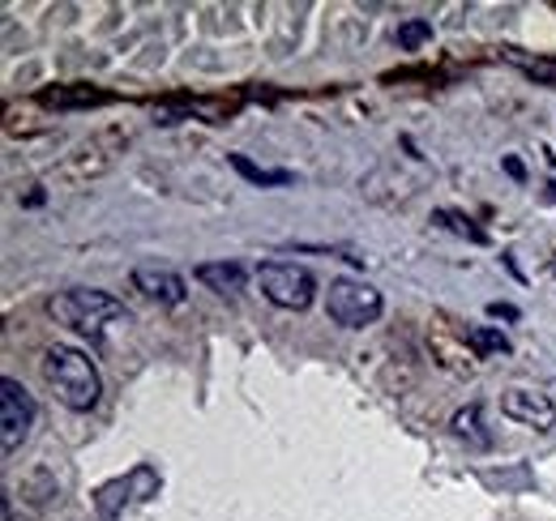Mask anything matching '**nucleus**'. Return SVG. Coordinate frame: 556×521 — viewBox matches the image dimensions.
Here are the masks:
<instances>
[{
	"label": "nucleus",
	"instance_id": "12",
	"mask_svg": "<svg viewBox=\"0 0 556 521\" xmlns=\"http://www.w3.org/2000/svg\"><path fill=\"white\" fill-rule=\"evenodd\" d=\"M450 428L458 432V436H471L476 445H488V432H484V415H480V406H467V410H458L454 419H450Z\"/></svg>",
	"mask_w": 556,
	"mask_h": 521
},
{
	"label": "nucleus",
	"instance_id": "8",
	"mask_svg": "<svg viewBox=\"0 0 556 521\" xmlns=\"http://www.w3.org/2000/svg\"><path fill=\"white\" fill-rule=\"evenodd\" d=\"M198 282L210 287V291H218V295H236V291H244L249 269L240 260H202L198 265Z\"/></svg>",
	"mask_w": 556,
	"mask_h": 521
},
{
	"label": "nucleus",
	"instance_id": "15",
	"mask_svg": "<svg viewBox=\"0 0 556 521\" xmlns=\"http://www.w3.org/2000/svg\"><path fill=\"white\" fill-rule=\"evenodd\" d=\"M488 313H492V317H505V321L518 317V308H509V304H488Z\"/></svg>",
	"mask_w": 556,
	"mask_h": 521
},
{
	"label": "nucleus",
	"instance_id": "2",
	"mask_svg": "<svg viewBox=\"0 0 556 521\" xmlns=\"http://www.w3.org/2000/svg\"><path fill=\"white\" fill-rule=\"evenodd\" d=\"M48 313L65 326L81 329V333H108V329L129 326V308L108 295V291H90V287H73L65 295H56L48 304Z\"/></svg>",
	"mask_w": 556,
	"mask_h": 521
},
{
	"label": "nucleus",
	"instance_id": "13",
	"mask_svg": "<svg viewBox=\"0 0 556 521\" xmlns=\"http://www.w3.org/2000/svg\"><path fill=\"white\" fill-rule=\"evenodd\" d=\"M428 39H432V22H428V17H412V22L399 26V48H403V52H416Z\"/></svg>",
	"mask_w": 556,
	"mask_h": 521
},
{
	"label": "nucleus",
	"instance_id": "3",
	"mask_svg": "<svg viewBox=\"0 0 556 521\" xmlns=\"http://www.w3.org/2000/svg\"><path fill=\"white\" fill-rule=\"evenodd\" d=\"M257 282H262V295L275 308H287V313H304L313 304V295H317L313 269H304L295 260H262L257 265Z\"/></svg>",
	"mask_w": 556,
	"mask_h": 521
},
{
	"label": "nucleus",
	"instance_id": "6",
	"mask_svg": "<svg viewBox=\"0 0 556 521\" xmlns=\"http://www.w3.org/2000/svg\"><path fill=\"white\" fill-rule=\"evenodd\" d=\"M501 410H505V419L535 428V432H548L556 423V402L540 390H509L501 397Z\"/></svg>",
	"mask_w": 556,
	"mask_h": 521
},
{
	"label": "nucleus",
	"instance_id": "9",
	"mask_svg": "<svg viewBox=\"0 0 556 521\" xmlns=\"http://www.w3.org/2000/svg\"><path fill=\"white\" fill-rule=\"evenodd\" d=\"M43 103H48V107H90V103H112V94H108V90L77 86V90H48Z\"/></svg>",
	"mask_w": 556,
	"mask_h": 521
},
{
	"label": "nucleus",
	"instance_id": "1",
	"mask_svg": "<svg viewBox=\"0 0 556 521\" xmlns=\"http://www.w3.org/2000/svg\"><path fill=\"white\" fill-rule=\"evenodd\" d=\"M43 377H48L52 393L61 397V406H70V410H94L99 397H103V377H99L94 359H90L86 351L70 346V342L48 346V355H43Z\"/></svg>",
	"mask_w": 556,
	"mask_h": 521
},
{
	"label": "nucleus",
	"instance_id": "16",
	"mask_svg": "<svg viewBox=\"0 0 556 521\" xmlns=\"http://www.w3.org/2000/svg\"><path fill=\"white\" fill-rule=\"evenodd\" d=\"M505 171H509V176H514V180H522V176H527V171H522V163H518V158H505Z\"/></svg>",
	"mask_w": 556,
	"mask_h": 521
},
{
	"label": "nucleus",
	"instance_id": "14",
	"mask_svg": "<svg viewBox=\"0 0 556 521\" xmlns=\"http://www.w3.org/2000/svg\"><path fill=\"white\" fill-rule=\"evenodd\" d=\"M437 223H445L450 231H458V236H467L471 244H484L488 236L480 227H471V218H463V214H450V209H437Z\"/></svg>",
	"mask_w": 556,
	"mask_h": 521
},
{
	"label": "nucleus",
	"instance_id": "10",
	"mask_svg": "<svg viewBox=\"0 0 556 521\" xmlns=\"http://www.w3.org/2000/svg\"><path fill=\"white\" fill-rule=\"evenodd\" d=\"M231 167L244 176V180H253V185H262V189H282V185H291L295 176L291 171H266V167H257V163H249L244 154H231Z\"/></svg>",
	"mask_w": 556,
	"mask_h": 521
},
{
	"label": "nucleus",
	"instance_id": "4",
	"mask_svg": "<svg viewBox=\"0 0 556 521\" xmlns=\"http://www.w3.org/2000/svg\"><path fill=\"white\" fill-rule=\"evenodd\" d=\"M326 313H330V321H334V326L364 329V326H377V321H381L386 300H381V291H377V287H368V282L339 278V282H330Z\"/></svg>",
	"mask_w": 556,
	"mask_h": 521
},
{
	"label": "nucleus",
	"instance_id": "11",
	"mask_svg": "<svg viewBox=\"0 0 556 521\" xmlns=\"http://www.w3.org/2000/svg\"><path fill=\"white\" fill-rule=\"evenodd\" d=\"M467 342L476 346V355H509V338L492 326H471L467 329Z\"/></svg>",
	"mask_w": 556,
	"mask_h": 521
},
{
	"label": "nucleus",
	"instance_id": "7",
	"mask_svg": "<svg viewBox=\"0 0 556 521\" xmlns=\"http://www.w3.org/2000/svg\"><path fill=\"white\" fill-rule=\"evenodd\" d=\"M134 287L141 295L159 300V304H185L189 300V282L172 265H138L134 269Z\"/></svg>",
	"mask_w": 556,
	"mask_h": 521
},
{
	"label": "nucleus",
	"instance_id": "5",
	"mask_svg": "<svg viewBox=\"0 0 556 521\" xmlns=\"http://www.w3.org/2000/svg\"><path fill=\"white\" fill-rule=\"evenodd\" d=\"M30 428H35V397L26 393L22 381L4 377L0 381V449H4V457L26 445Z\"/></svg>",
	"mask_w": 556,
	"mask_h": 521
}]
</instances>
